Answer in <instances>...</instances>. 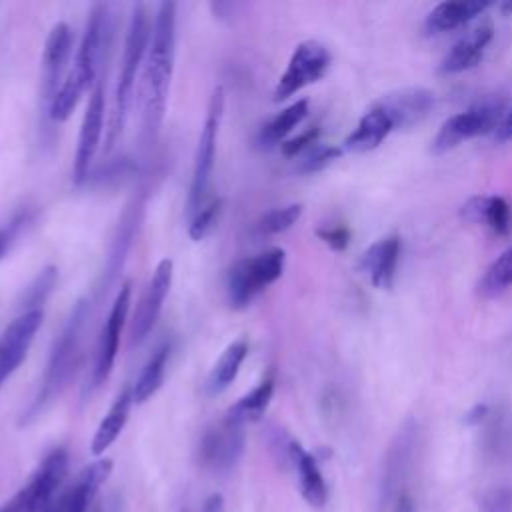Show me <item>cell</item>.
Segmentation results:
<instances>
[{"label": "cell", "mask_w": 512, "mask_h": 512, "mask_svg": "<svg viewBox=\"0 0 512 512\" xmlns=\"http://www.w3.org/2000/svg\"><path fill=\"white\" fill-rule=\"evenodd\" d=\"M176 52V4L162 2L156 10L154 24L150 28L148 50L142 64L140 86V110H142V138L152 144L160 132L166 100L170 90V78Z\"/></svg>", "instance_id": "6da1fadb"}, {"label": "cell", "mask_w": 512, "mask_h": 512, "mask_svg": "<svg viewBox=\"0 0 512 512\" xmlns=\"http://www.w3.org/2000/svg\"><path fill=\"white\" fill-rule=\"evenodd\" d=\"M172 274H174L172 260L170 258L160 260L142 298H140V304H138L134 320H132V328H130V344L132 346L142 344L146 340V336L150 334V330L154 328V324L162 312L164 300L170 292Z\"/></svg>", "instance_id": "5bb4252c"}, {"label": "cell", "mask_w": 512, "mask_h": 512, "mask_svg": "<svg viewBox=\"0 0 512 512\" xmlns=\"http://www.w3.org/2000/svg\"><path fill=\"white\" fill-rule=\"evenodd\" d=\"M200 512H224V498H222V494H218V492L210 494V496L202 502Z\"/></svg>", "instance_id": "ab89813d"}, {"label": "cell", "mask_w": 512, "mask_h": 512, "mask_svg": "<svg viewBox=\"0 0 512 512\" xmlns=\"http://www.w3.org/2000/svg\"><path fill=\"white\" fill-rule=\"evenodd\" d=\"M494 138L498 142H506V140H512V106L506 110L502 122L498 124V128L494 130Z\"/></svg>", "instance_id": "f35d334b"}, {"label": "cell", "mask_w": 512, "mask_h": 512, "mask_svg": "<svg viewBox=\"0 0 512 512\" xmlns=\"http://www.w3.org/2000/svg\"><path fill=\"white\" fill-rule=\"evenodd\" d=\"M168 356H170V346L162 344L148 358V362L144 364L140 376L136 378V382L132 386V398H134L136 404H144L146 400H150L158 392V388L164 382V374H166V366H168Z\"/></svg>", "instance_id": "f546056e"}, {"label": "cell", "mask_w": 512, "mask_h": 512, "mask_svg": "<svg viewBox=\"0 0 512 512\" xmlns=\"http://www.w3.org/2000/svg\"><path fill=\"white\" fill-rule=\"evenodd\" d=\"M322 242H326L334 250H344L350 242V230L346 226H328V228H318L316 232Z\"/></svg>", "instance_id": "74e56055"}, {"label": "cell", "mask_w": 512, "mask_h": 512, "mask_svg": "<svg viewBox=\"0 0 512 512\" xmlns=\"http://www.w3.org/2000/svg\"><path fill=\"white\" fill-rule=\"evenodd\" d=\"M480 506L484 512H512V486H498L488 490Z\"/></svg>", "instance_id": "d590c367"}, {"label": "cell", "mask_w": 512, "mask_h": 512, "mask_svg": "<svg viewBox=\"0 0 512 512\" xmlns=\"http://www.w3.org/2000/svg\"><path fill=\"white\" fill-rule=\"evenodd\" d=\"M112 472V460L100 458L88 464L76 480L60 492L42 512H90L98 488L106 482Z\"/></svg>", "instance_id": "e0dca14e"}, {"label": "cell", "mask_w": 512, "mask_h": 512, "mask_svg": "<svg viewBox=\"0 0 512 512\" xmlns=\"http://www.w3.org/2000/svg\"><path fill=\"white\" fill-rule=\"evenodd\" d=\"M512 288V246H508L478 280V294L484 298H496Z\"/></svg>", "instance_id": "4dcf8cb0"}, {"label": "cell", "mask_w": 512, "mask_h": 512, "mask_svg": "<svg viewBox=\"0 0 512 512\" xmlns=\"http://www.w3.org/2000/svg\"><path fill=\"white\" fill-rule=\"evenodd\" d=\"M488 8V2L480 0H458V2H440L426 16L424 28L426 32L438 34L454 30L462 24H468L476 16H480Z\"/></svg>", "instance_id": "484cf974"}, {"label": "cell", "mask_w": 512, "mask_h": 512, "mask_svg": "<svg viewBox=\"0 0 512 512\" xmlns=\"http://www.w3.org/2000/svg\"><path fill=\"white\" fill-rule=\"evenodd\" d=\"M130 296H132V282H124L110 306V312L106 316V322H104L100 338H98L92 380H90L92 388H100L108 380V376L114 368L122 326H124L128 310H130Z\"/></svg>", "instance_id": "8fae6325"}, {"label": "cell", "mask_w": 512, "mask_h": 512, "mask_svg": "<svg viewBox=\"0 0 512 512\" xmlns=\"http://www.w3.org/2000/svg\"><path fill=\"white\" fill-rule=\"evenodd\" d=\"M70 50H72L70 26L66 22L54 24L50 28L46 44H44L42 72H40V104L46 110V114L66 78Z\"/></svg>", "instance_id": "4fadbf2b"}, {"label": "cell", "mask_w": 512, "mask_h": 512, "mask_svg": "<svg viewBox=\"0 0 512 512\" xmlns=\"http://www.w3.org/2000/svg\"><path fill=\"white\" fill-rule=\"evenodd\" d=\"M8 242H10V230L0 228V256H2L4 250L8 248Z\"/></svg>", "instance_id": "60d3db41"}, {"label": "cell", "mask_w": 512, "mask_h": 512, "mask_svg": "<svg viewBox=\"0 0 512 512\" xmlns=\"http://www.w3.org/2000/svg\"><path fill=\"white\" fill-rule=\"evenodd\" d=\"M222 112H224V90L218 86V88H214V92L210 96L208 110H206V120H204L202 132L198 136L192 180H190L188 198H186V216L188 218H192L208 202L206 196H208V188H210V182H212V170H214L216 142H218Z\"/></svg>", "instance_id": "52a82bcc"}, {"label": "cell", "mask_w": 512, "mask_h": 512, "mask_svg": "<svg viewBox=\"0 0 512 512\" xmlns=\"http://www.w3.org/2000/svg\"><path fill=\"white\" fill-rule=\"evenodd\" d=\"M272 394H274V378L266 376L248 394H244L236 404H232L224 418L234 424H240V426L254 422L260 416H264V412L272 400Z\"/></svg>", "instance_id": "f1b7e54d"}, {"label": "cell", "mask_w": 512, "mask_h": 512, "mask_svg": "<svg viewBox=\"0 0 512 512\" xmlns=\"http://www.w3.org/2000/svg\"><path fill=\"white\" fill-rule=\"evenodd\" d=\"M328 66H330V52L322 42L318 40L300 42L294 48L284 72L280 74L274 86L272 98L280 102L294 96L302 88L318 82L326 74Z\"/></svg>", "instance_id": "9c48e42d"}, {"label": "cell", "mask_w": 512, "mask_h": 512, "mask_svg": "<svg viewBox=\"0 0 512 512\" xmlns=\"http://www.w3.org/2000/svg\"><path fill=\"white\" fill-rule=\"evenodd\" d=\"M110 24H108V6L94 4L86 22V30L80 42V48L74 58L72 70L66 74L56 98L48 108V118L54 122H64L70 118L78 106L84 92L94 84L104 48L108 44Z\"/></svg>", "instance_id": "3957f363"}, {"label": "cell", "mask_w": 512, "mask_h": 512, "mask_svg": "<svg viewBox=\"0 0 512 512\" xmlns=\"http://www.w3.org/2000/svg\"><path fill=\"white\" fill-rule=\"evenodd\" d=\"M220 216V200H208L192 218L188 226V234L194 242L204 240L216 226Z\"/></svg>", "instance_id": "836d02e7"}, {"label": "cell", "mask_w": 512, "mask_h": 512, "mask_svg": "<svg viewBox=\"0 0 512 512\" xmlns=\"http://www.w3.org/2000/svg\"><path fill=\"white\" fill-rule=\"evenodd\" d=\"M132 404H134L132 388L124 386L122 392L112 402V406L108 408V412L104 414V418L100 420L96 432H94V438H92V444H90V450H92L94 456H102L116 442V438L120 436V432L124 430V426L128 422Z\"/></svg>", "instance_id": "d4e9b609"}, {"label": "cell", "mask_w": 512, "mask_h": 512, "mask_svg": "<svg viewBox=\"0 0 512 512\" xmlns=\"http://www.w3.org/2000/svg\"><path fill=\"white\" fill-rule=\"evenodd\" d=\"M394 130L390 116L374 104L364 116L358 120L356 128L346 136L344 148L352 152H370L382 144V140Z\"/></svg>", "instance_id": "cb8c5ba5"}, {"label": "cell", "mask_w": 512, "mask_h": 512, "mask_svg": "<svg viewBox=\"0 0 512 512\" xmlns=\"http://www.w3.org/2000/svg\"><path fill=\"white\" fill-rule=\"evenodd\" d=\"M460 214L466 220L480 224L500 236L508 234L510 224H512L510 204L502 196H494V194H482V196L468 198L462 204Z\"/></svg>", "instance_id": "603a6c76"}, {"label": "cell", "mask_w": 512, "mask_h": 512, "mask_svg": "<svg viewBox=\"0 0 512 512\" xmlns=\"http://www.w3.org/2000/svg\"><path fill=\"white\" fill-rule=\"evenodd\" d=\"M68 472V454L56 448L40 462L28 484L10 500L16 512H42L64 484Z\"/></svg>", "instance_id": "30bf717a"}, {"label": "cell", "mask_w": 512, "mask_h": 512, "mask_svg": "<svg viewBox=\"0 0 512 512\" xmlns=\"http://www.w3.org/2000/svg\"><path fill=\"white\" fill-rule=\"evenodd\" d=\"M148 40H150L148 14L142 4H136L132 10L130 24H128L120 72H118V80H116V88H114V100H112L108 132H106V150H112L114 144L122 136V130H124V124L128 118V110H130V102H132L134 82H136L138 70L144 64V56L148 50Z\"/></svg>", "instance_id": "5b68a950"}, {"label": "cell", "mask_w": 512, "mask_h": 512, "mask_svg": "<svg viewBox=\"0 0 512 512\" xmlns=\"http://www.w3.org/2000/svg\"><path fill=\"white\" fill-rule=\"evenodd\" d=\"M140 216H142V202L140 200H134L130 206H126V210H124V214H122V218L116 226V232L112 236V244H110L108 258H106V264H104L102 280H100V292L108 290V286L114 284V280H116V276H118V272L124 264V258H126L130 246H132Z\"/></svg>", "instance_id": "ffe728a7"}, {"label": "cell", "mask_w": 512, "mask_h": 512, "mask_svg": "<svg viewBox=\"0 0 512 512\" xmlns=\"http://www.w3.org/2000/svg\"><path fill=\"white\" fill-rule=\"evenodd\" d=\"M342 154L340 148L336 146H328V144H314L312 148H308L300 160V172H318L322 168H326L328 164H332L338 156Z\"/></svg>", "instance_id": "e575fe53"}, {"label": "cell", "mask_w": 512, "mask_h": 512, "mask_svg": "<svg viewBox=\"0 0 512 512\" xmlns=\"http://www.w3.org/2000/svg\"><path fill=\"white\" fill-rule=\"evenodd\" d=\"M492 36H494V28L490 22H484V24L468 30L444 54L438 70L442 74H458V72L474 68L482 60L484 50L490 44Z\"/></svg>", "instance_id": "d6986e66"}, {"label": "cell", "mask_w": 512, "mask_h": 512, "mask_svg": "<svg viewBox=\"0 0 512 512\" xmlns=\"http://www.w3.org/2000/svg\"><path fill=\"white\" fill-rule=\"evenodd\" d=\"M0 512H16V510H14V506H12V502H8V504H6V506H4V508H2V510H0Z\"/></svg>", "instance_id": "b9f144b4"}, {"label": "cell", "mask_w": 512, "mask_h": 512, "mask_svg": "<svg viewBox=\"0 0 512 512\" xmlns=\"http://www.w3.org/2000/svg\"><path fill=\"white\" fill-rule=\"evenodd\" d=\"M288 462L296 470L302 498L314 508L324 506L328 500V486H326V480L320 472L316 458L308 450H304L296 440H290Z\"/></svg>", "instance_id": "7402d4cb"}, {"label": "cell", "mask_w": 512, "mask_h": 512, "mask_svg": "<svg viewBox=\"0 0 512 512\" xmlns=\"http://www.w3.org/2000/svg\"><path fill=\"white\" fill-rule=\"evenodd\" d=\"M246 354H248L246 340L240 338V340H234L232 344H228L206 378V392L212 396L222 394L236 380Z\"/></svg>", "instance_id": "4316f807"}, {"label": "cell", "mask_w": 512, "mask_h": 512, "mask_svg": "<svg viewBox=\"0 0 512 512\" xmlns=\"http://www.w3.org/2000/svg\"><path fill=\"white\" fill-rule=\"evenodd\" d=\"M42 318V310L22 312L0 334V386L26 358Z\"/></svg>", "instance_id": "9a60e30c"}, {"label": "cell", "mask_w": 512, "mask_h": 512, "mask_svg": "<svg viewBox=\"0 0 512 512\" xmlns=\"http://www.w3.org/2000/svg\"><path fill=\"white\" fill-rule=\"evenodd\" d=\"M318 134H320V128H318V126L306 128V130L300 132L298 136H294V138H290V140H286V142L280 144L282 154L288 156V158H292V156H296V154H304L308 148H312V146L316 144Z\"/></svg>", "instance_id": "8d00e7d4"}, {"label": "cell", "mask_w": 512, "mask_h": 512, "mask_svg": "<svg viewBox=\"0 0 512 512\" xmlns=\"http://www.w3.org/2000/svg\"><path fill=\"white\" fill-rule=\"evenodd\" d=\"M418 470L420 430L406 422L384 456L376 512H418Z\"/></svg>", "instance_id": "7a4b0ae2"}, {"label": "cell", "mask_w": 512, "mask_h": 512, "mask_svg": "<svg viewBox=\"0 0 512 512\" xmlns=\"http://www.w3.org/2000/svg\"><path fill=\"white\" fill-rule=\"evenodd\" d=\"M400 258V238L396 234H388L378 238L368 250L362 254V268L368 274L372 286L388 290L394 284L396 266Z\"/></svg>", "instance_id": "44dd1931"}, {"label": "cell", "mask_w": 512, "mask_h": 512, "mask_svg": "<svg viewBox=\"0 0 512 512\" xmlns=\"http://www.w3.org/2000/svg\"><path fill=\"white\" fill-rule=\"evenodd\" d=\"M102 128H104V88L102 84H98L90 98H88V106L80 124V132H78V144H76V154H74V182H82L86 180L90 166L94 162V156L98 152L100 146V138H102Z\"/></svg>", "instance_id": "2e32d148"}, {"label": "cell", "mask_w": 512, "mask_h": 512, "mask_svg": "<svg viewBox=\"0 0 512 512\" xmlns=\"http://www.w3.org/2000/svg\"><path fill=\"white\" fill-rule=\"evenodd\" d=\"M302 214V204H288V206H280V208H272L268 212H264L256 224L254 230L260 236H274L280 234L288 228H292L296 224V220Z\"/></svg>", "instance_id": "1f68e13d"}, {"label": "cell", "mask_w": 512, "mask_h": 512, "mask_svg": "<svg viewBox=\"0 0 512 512\" xmlns=\"http://www.w3.org/2000/svg\"><path fill=\"white\" fill-rule=\"evenodd\" d=\"M244 444V426L224 418L202 436L198 446V460L204 468L212 472H228L242 458Z\"/></svg>", "instance_id": "7c38bea8"}, {"label": "cell", "mask_w": 512, "mask_h": 512, "mask_svg": "<svg viewBox=\"0 0 512 512\" xmlns=\"http://www.w3.org/2000/svg\"><path fill=\"white\" fill-rule=\"evenodd\" d=\"M504 114H506V108L502 100L478 102L442 122L440 130L432 140V150L436 154H442L460 146L470 138L482 136L486 132H494L502 122Z\"/></svg>", "instance_id": "ba28073f"}, {"label": "cell", "mask_w": 512, "mask_h": 512, "mask_svg": "<svg viewBox=\"0 0 512 512\" xmlns=\"http://www.w3.org/2000/svg\"><path fill=\"white\" fill-rule=\"evenodd\" d=\"M392 120L396 128H410L418 124L434 106V92L422 86H408L384 94L376 102Z\"/></svg>", "instance_id": "ac0fdd59"}, {"label": "cell", "mask_w": 512, "mask_h": 512, "mask_svg": "<svg viewBox=\"0 0 512 512\" xmlns=\"http://www.w3.org/2000/svg\"><path fill=\"white\" fill-rule=\"evenodd\" d=\"M286 252L282 248H268L256 256L236 262L226 280V294L232 308H246L262 290L276 282L284 272Z\"/></svg>", "instance_id": "8992f818"}, {"label": "cell", "mask_w": 512, "mask_h": 512, "mask_svg": "<svg viewBox=\"0 0 512 512\" xmlns=\"http://www.w3.org/2000/svg\"><path fill=\"white\" fill-rule=\"evenodd\" d=\"M308 114V100L300 98L286 106L282 112H278L274 118H270L258 132V146L260 148H272L276 144L286 142V136L306 118Z\"/></svg>", "instance_id": "83f0119b"}, {"label": "cell", "mask_w": 512, "mask_h": 512, "mask_svg": "<svg viewBox=\"0 0 512 512\" xmlns=\"http://www.w3.org/2000/svg\"><path fill=\"white\" fill-rule=\"evenodd\" d=\"M90 316V304L86 300L78 302L76 308L72 310L68 322L64 324L58 340L54 342V348L50 352L46 372L42 376L40 388L26 408V412L20 418V426H26L34 418H38L46 406H50L62 390L68 386L80 358V344H82V334L86 328V320Z\"/></svg>", "instance_id": "277c9868"}, {"label": "cell", "mask_w": 512, "mask_h": 512, "mask_svg": "<svg viewBox=\"0 0 512 512\" xmlns=\"http://www.w3.org/2000/svg\"><path fill=\"white\" fill-rule=\"evenodd\" d=\"M56 286V268L54 266H48L44 268L38 278L26 288L24 292V312L28 310H40L42 302L48 298V294L52 292V288Z\"/></svg>", "instance_id": "d6a6232c"}]
</instances>
